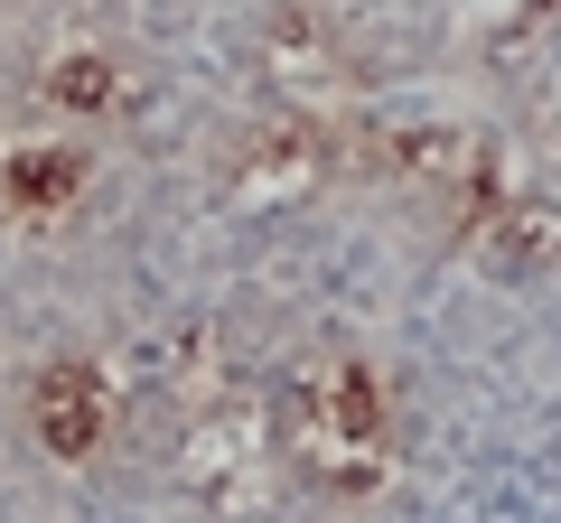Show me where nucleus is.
Here are the masks:
<instances>
[{"label": "nucleus", "instance_id": "f257e3e1", "mask_svg": "<svg viewBox=\"0 0 561 523\" xmlns=\"http://www.w3.org/2000/svg\"><path fill=\"white\" fill-rule=\"evenodd\" d=\"M103 430V403H94V374L84 364H57V374L38 383V440L57 449V458H84Z\"/></svg>", "mask_w": 561, "mask_h": 523}, {"label": "nucleus", "instance_id": "f03ea898", "mask_svg": "<svg viewBox=\"0 0 561 523\" xmlns=\"http://www.w3.org/2000/svg\"><path fill=\"white\" fill-rule=\"evenodd\" d=\"M84 187V160L76 150H28V160H10V197L28 206V216H47L57 197H76Z\"/></svg>", "mask_w": 561, "mask_h": 523}, {"label": "nucleus", "instance_id": "7ed1b4c3", "mask_svg": "<svg viewBox=\"0 0 561 523\" xmlns=\"http://www.w3.org/2000/svg\"><path fill=\"white\" fill-rule=\"evenodd\" d=\"M57 94H66V103H103V94H113L103 57H66V66H57Z\"/></svg>", "mask_w": 561, "mask_h": 523}]
</instances>
